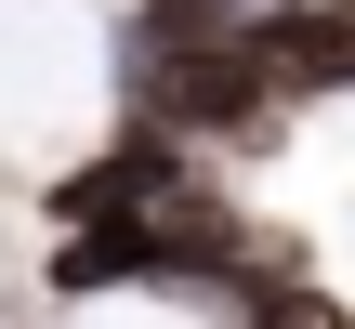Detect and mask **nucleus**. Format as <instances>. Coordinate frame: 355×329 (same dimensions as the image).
I'll return each instance as SVG.
<instances>
[{
  "mask_svg": "<svg viewBox=\"0 0 355 329\" xmlns=\"http://www.w3.org/2000/svg\"><path fill=\"white\" fill-rule=\"evenodd\" d=\"M198 185V145L184 132H158V119H119L79 171H53V224L79 237V224H145V211H171Z\"/></svg>",
  "mask_w": 355,
  "mask_h": 329,
  "instance_id": "nucleus-1",
  "label": "nucleus"
},
{
  "mask_svg": "<svg viewBox=\"0 0 355 329\" xmlns=\"http://www.w3.org/2000/svg\"><path fill=\"white\" fill-rule=\"evenodd\" d=\"M250 53H263L277 106H343V92H355V13H343V0H290V13H250Z\"/></svg>",
  "mask_w": 355,
  "mask_h": 329,
  "instance_id": "nucleus-2",
  "label": "nucleus"
},
{
  "mask_svg": "<svg viewBox=\"0 0 355 329\" xmlns=\"http://www.w3.org/2000/svg\"><path fill=\"white\" fill-rule=\"evenodd\" d=\"M237 329H355V303H329L316 277H290V290H263V303H250Z\"/></svg>",
  "mask_w": 355,
  "mask_h": 329,
  "instance_id": "nucleus-3",
  "label": "nucleus"
},
{
  "mask_svg": "<svg viewBox=\"0 0 355 329\" xmlns=\"http://www.w3.org/2000/svg\"><path fill=\"white\" fill-rule=\"evenodd\" d=\"M250 13H290V0H250Z\"/></svg>",
  "mask_w": 355,
  "mask_h": 329,
  "instance_id": "nucleus-4",
  "label": "nucleus"
}]
</instances>
